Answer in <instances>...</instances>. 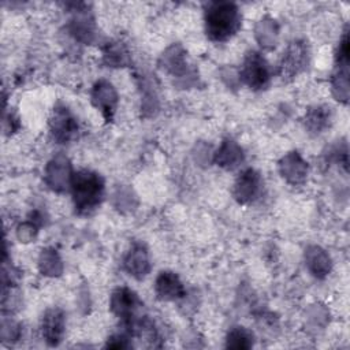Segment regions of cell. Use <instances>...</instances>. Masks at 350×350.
I'll return each mask as SVG.
<instances>
[{
    "label": "cell",
    "instance_id": "obj_1",
    "mask_svg": "<svg viewBox=\"0 0 350 350\" xmlns=\"http://www.w3.org/2000/svg\"><path fill=\"white\" fill-rule=\"evenodd\" d=\"M205 34L213 42H226L242 25V15L232 1H211L204 11Z\"/></svg>",
    "mask_w": 350,
    "mask_h": 350
},
{
    "label": "cell",
    "instance_id": "obj_2",
    "mask_svg": "<svg viewBox=\"0 0 350 350\" xmlns=\"http://www.w3.org/2000/svg\"><path fill=\"white\" fill-rule=\"evenodd\" d=\"M70 190L75 212L86 216L101 205L105 197V182L98 172L83 168L74 172Z\"/></svg>",
    "mask_w": 350,
    "mask_h": 350
},
{
    "label": "cell",
    "instance_id": "obj_3",
    "mask_svg": "<svg viewBox=\"0 0 350 350\" xmlns=\"http://www.w3.org/2000/svg\"><path fill=\"white\" fill-rule=\"evenodd\" d=\"M239 79L252 90H264L271 82V67L257 51H249L239 68Z\"/></svg>",
    "mask_w": 350,
    "mask_h": 350
},
{
    "label": "cell",
    "instance_id": "obj_4",
    "mask_svg": "<svg viewBox=\"0 0 350 350\" xmlns=\"http://www.w3.org/2000/svg\"><path fill=\"white\" fill-rule=\"evenodd\" d=\"M308 44L304 40H294L288 44L279 60L278 74L283 81H291L308 67Z\"/></svg>",
    "mask_w": 350,
    "mask_h": 350
},
{
    "label": "cell",
    "instance_id": "obj_5",
    "mask_svg": "<svg viewBox=\"0 0 350 350\" xmlns=\"http://www.w3.org/2000/svg\"><path fill=\"white\" fill-rule=\"evenodd\" d=\"M49 133L55 142L68 144L78 138L79 123L68 107L57 104L49 118Z\"/></svg>",
    "mask_w": 350,
    "mask_h": 350
},
{
    "label": "cell",
    "instance_id": "obj_6",
    "mask_svg": "<svg viewBox=\"0 0 350 350\" xmlns=\"http://www.w3.org/2000/svg\"><path fill=\"white\" fill-rule=\"evenodd\" d=\"M334 97L346 104L349 101V34L343 33L335 55V70L331 78Z\"/></svg>",
    "mask_w": 350,
    "mask_h": 350
},
{
    "label": "cell",
    "instance_id": "obj_7",
    "mask_svg": "<svg viewBox=\"0 0 350 350\" xmlns=\"http://www.w3.org/2000/svg\"><path fill=\"white\" fill-rule=\"evenodd\" d=\"M72 175L74 171L70 159L63 153H57L46 163L44 171V180L52 191L64 193L67 189L71 187Z\"/></svg>",
    "mask_w": 350,
    "mask_h": 350
},
{
    "label": "cell",
    "instance_id": "obj_8",
    "mask_svg": "<svg viewBox=\"0 0 350 350\" xmlns=\"http://www.w3.org/2000/svg\"><path fill=\"white\" fill-rule=\"evenodd\" d=\"M142 306L144 305L138 298L137 293L126 286L115 288L109 298L111 312L116 317H119L123 324H129L139 317L138 312Z\"/></svg>",
    "mask_w": 350,
    "mask_h": 350
},
{
    "label": "cell",
    "instance_id": "obj_9",
    "mask_svg": "<svg viewBox=\"0 0 350 350\" xmlns=\"http://www.w3.org/2000/svg\"><path fill=\"white\" fill-rule=\"evenodd\" d=\"M262 190L264 180L261 174L254 168H246L237 176L232 187V196L239 204L247 205L257 201L261 197Z\"/></svg>",
    "mask_w": 350,
    "mask_h": 350
},
{
    "label": "cell",
    "instance_id": "obj_10",
    "mask_svg": "<svg viewBox=\"0 0 350 350\" xmlns=\"http://www.w3.org/2000/svg\"><path fill=\"white\" fill-rule=\"evenodd\" d=\"M90 101L97 108L104 119L107 122H112L116 108H118V101L119 96L116 89L109 81L105 79H98L90 92Z\"/></svg>",
    "mask_w": 350,
    "mask_h": 350
},
{
    "label": "cell",
    "instance_id": "obj_11",
    "mask_svg": "<svg viewBox=\"0 0 350 350\" xmlns=\"http://www.w3.org/2000/svg\"><path fill=\"white\" fill-rule=\"evenodd\" d=\"M72 18L68 22V31L70 34L83 42L92 44L96 40V25L92 14L88 11L86 4H72Z\"/></svg>",
    "mask_w": 350,
    "mask_h": 350
},
{
    "label": "cell",
    "instance_id": "obj_12",
    "mask_svg": "<svg viewBox=\"0 0 350 350\" xmlns=\"http://www.w3.org/2000/svg\"><path fill=\"white\" fill-rule=\"evenodd\" d=\"M279 171L283 179L293 185L299 186L304 185L308 179L309 164L297 150H291L286 153L279 161Z\"/></svg>",
    "mask_w": 350,
    "mask_h": 350
},
{
    "label": "cell",
    "instance_id": "obj_13",
    "mask_svg": "<svg viewBox=\"0 0 350 350\" xmlns=\"http://www.w3.org/2000/svg\"><path fill=\"white\" fill-rule=\"evenodd\" d=\"M41 335L49 346H59L66 332V314L60 308L48 309L41 319Z\"/></svg>",
    "mask_w": 350,
    "mask_h": 350
},
{
    "label": "cell",
    "instance_id": "obj_14",
    "mask_svg": "<svg viewBox=\"0 0 350 350\" xmlns=\"http://www.w3.org/2000/svg\"><path fill=\"white\" fill-rule=\"evenodd\" d=\"M123 269L135 279H144L150 272L148 249L142 243H134L123 257Z\"/></svg>",
    "mask_w": 350,
    "mask_h": 350
},
{
    "label": "cell",
    "instance_id": "obj_15",
    "mask_svg": "<svg viewBox=\"0 0 350 350\" xmlns=\"http://www.w3.org/2000/svg\"><path fill=\"white\" fill-rule=\"evenodd\" d=\"M154 293L160 301H178L186 295L185 286L172 271H161L154 280Z\"/></svg>",
    "mask_w": 350,
    "mask_h": 350
},
{
    "label": "cell",
    "instance_id": "obj_16",
    "mask_svg": "<svg viewBox=\"0 0 350 350\" xmlns=\"http://www.w3.org/2000/svg\"><path fill=\"white\" fill-rule=\"evenodd\" d=\"M245 160V153L241 145L232 138H224L219 149L213 154V161L223 170L232 171L238 168Z\"/></svg>",
    "mask_w": 350,
    "mask_h": 350
},
{
    "label": "cell",
    "instance_id": "obj_17",
    "mask_svg": "<svg viewBox=\"0 0 350 350\" xmlns=\"http://www.w3.org/2000/svg\"><path fill=\"white\" fill-rule=\"evenodd\" d=\"M305 264L317 279H325L332 271V260L321 246L310 245L305 249Z\"/></svg>",
    "mask_w": 350,
    "mask_h": 350
},
{
    "label": "cell",
    "instance_id": "obj_18",
    "mask_svg": "<svg viewBox=\"0 0 350 350\" xmlns=\"http://www.w3.org/2000/svg\"><path fill=\"white\" fill-rule=\"evenodd\" d=\"M160 67L176 78L189 74V63L185 49L179 44H174L165 49L160 57Z\"/></svg>",
    "mask_w": 350,
    "mask_h": 350
},
{
    "label": "cell",
    "instance_id": "obj_19",
    "mask_svg": "<svg viewBox=\"0 0 350 350\" xmlns=\"http://www.w3.org/2000/svg\"><path fill=\"white\" fill-rule=\"evenodd\" d=\"M304 123L310 134L319 135L329 129L332 123V111L328 105H313L306 109Z\"/></svg>",
    "mask_w": 350,
    "mask_h": 350
},
{
    "label": "cell",
    "instance_id": "obj_20",
    "mask_svg": "<svg viewBox=\"0 0 350 350\" xmlns=\"http://www.w3.org/2000/svg\"><path fill=\"white\" fill-rule=\"evenodd\" d=\"M103 62L108 67H126L131 63V57L124 44L111 41L103 48Z\"/></svg>",
    "mask_w": 350,
    "mask_h": 350
},
{
    "label": "cell",
    "instance_id": "obj_21",
    "mask_svg": "<svg viewBox=\"0 0 350 350\" xmlns=\"http://www.w3.org/2000/svg\"><path fill=\"white\" fill-rule=\"evenodd\" d=\"M38 269L45 276H59L63 272V262L59 253L52 247H45L41 250L38 257Z\"/></svg>",
    "mask_w": 350,
    "mask_h": 350
},
{
    "label": "cell",
    "instance_id": "obj_22",
    "mask_svg": "<svg viewBox=\"0 0 350 350\" xmlns=\"http://www.w3.org/2000/svg\"><path fill=\"white\" fill-rule=\"evenodd\" d=\"M278 33H279L278 23L275 19L269 16L262 18L256 26V38L260 42V45L267 49H271L276 45Z\"/></svg>",
    "mask_w": 350,
    "mask_h": 350
},
{
    "label": "cell",
    "instance_id": "obj_23",
    "mask_svg": "<svg viewBox=\"0 0 350 350\" xmlns=\"http://www.w3.org/2000/svg\"><path fill=\"white\" fill-rule=\"evenodd\" d=\"M254 345L253 334L241 325H235L230 328L226 336V347L227 349H250Z\"/></svg>",
    "mask_w": 350,
    "mask_h": 350
},
{
    "label": "cell",
    "instance_id": "obj_24",
    "mask_svg": "<svg viewBox=\"0 0 350 350\" xmlns=\"http://www.w3.org/2000/svg\"><path fill=\"white\" fill-rule=\"evenodd\" d=\"M40 226H41L40 223H37L36 220L29 217V220H26L22 224L18 226V228H16V238L21 242H25V243L33 241L36 238L37 232H38V227Z\"/></svg>",
    "mask_w": 350,
    "mask_h": 350
},
{
    "label": "cell",
    "instance_id": "obj_25",
    "mask_svg": "<svg viewBox=\"0 0 350 350\" xmlns=\"http://www.w3.org/2000/svg\"><path fill=\"white\" fill-rule=\"evenodd\" d=\"M131 339L133 336L126 329H123L119 334L111 335L105 342V347L107 349H131L133 347Z\"/></svg>",
    "mask_w": 350,
    "mask_h": 350
},
{
    "label": "cell",
    "instance_id": "obj_26",
    "mask_svg": "<svg viewBox=\"0 0 350 350\" xmlns=\"http://www.w3.org/2000/svg\"><path fill=\"white\" fill-rule=\"evenodd\" d=\"M19 335H21L19 325L12 320L3 319V321H1V338H3V340L4 342H7V340L12 342V340H16L19 338Z\"/></svg>",
    "mask_w": 350,
    "mask_h": 350
}]
</instances>
